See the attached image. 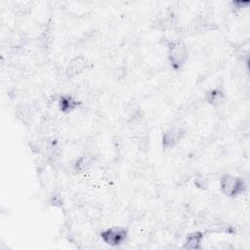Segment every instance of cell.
Instances as JSON below:
<instances>
[{"label":"cell","mask_w":250,"mask_h":250,"mask_svg":"<svg viewBox=\"0 0 250 250\" xmlns=\"http://www.w3.org/2000/svg\"><path fill=\"white\" fill-rule=\"evenodd\" d=\"M188 128L182 123H172L164 127L159 135V146L163 151L176 149L186 140Z\"/></svg>","instance_id":"obj_5"},{"label":"cell","mask_w":250,"mask_h":250,"mask_svg":"<svg viewBox=\"0 0 250 250\" xmlns=\"http://www.w3.org/2000/svg\"><path fill=\"white\" fill-rule=\"evenodd\" d=\"M130 229L122 224H111L102 228L98 232L100 242L110 248H122L129 243Z\"/></svg>","instance_id":"obj_3"},{"label":"cell","mask_w":250,"mask_h":250,"mask_svg":"<svg viewBox=\"0 0 250 250\" xmlns=\"http://www.w3.org/2000/svg\"><path fill=\"white\" fill-rule=\"evenodd\" d=\"M229 98L228 90L224 85H213L207 88L202 94L203 103L210 107H219L223 105Z\"/></svg>","instance_id":"obj_7"},{"label":"cell","mask_w":250,"mask_h":250,"mask_svg":"<svg viewBox=\"0 0 250 250\" xmlns=\"http://www.w3.org/2000/svg\"><path fill=\"white\" fill-rule=\"evenodd\" d=\"M94 66L93 60L85 53L73 55L62 68V77L66 81L76 80L88 73Z\"/></svg>","instance_id":"obj_4"},{"label":"cell","mask_w":250,"mask_h":250,"mask_svg":"<svg viewBox=\"0 0 250 250\" xmlns=\"http://www.w3.org/2000/svg\"><path fill=\"white\" fill-rule=\"evenodd\" d=\"M165 58L169 67L175 72H181L188 64L190 50L188 43L179 37L165 42Z\"/></svg>","instance_id":"obj_2"},{"label":"cell","mask_w":250,"mask_h":250,"mask_svg":"<svg viewBox=\"0 0 250 250\" xmlns=\"http://www.w3.org/2000/svg\"><path fill=\"white\" fill-rule=\"evenodd\" d=\"M216 185L220 194L228 199H238L249 194V178L234 172L221 173Z\"/></svg>","instance_id":"obj_1"},{"label":"cell","mask_w":250,"mask_h":250,"mask_svg":"<svg viewBox=\"0 0 250 250\" xmlns=\"http://www.w3.org/2000/svg\"><path fill=\"white\" fill-rule=\"evenodd\" d=\"M56 109L62 115H70L77 112L83 105L82 100L71 93H62L56 99Z\"/></svg>","instance_id":"obj_6"},{"label":"cell","mask_w":250,"mask_h":250,"mask_svg":"<svg viewBox=\"0 0 250 250\" xmlns=\"http://www.w3.org/2000/svg\"><path fill=\"white\" fill-rule=\"evenodd\" d=\"M207 239V233L203 229H194L188 230L181 241L180 248L185 250H201Z\"/></svg>","instance_id":"obj_8"}]
</instances>
